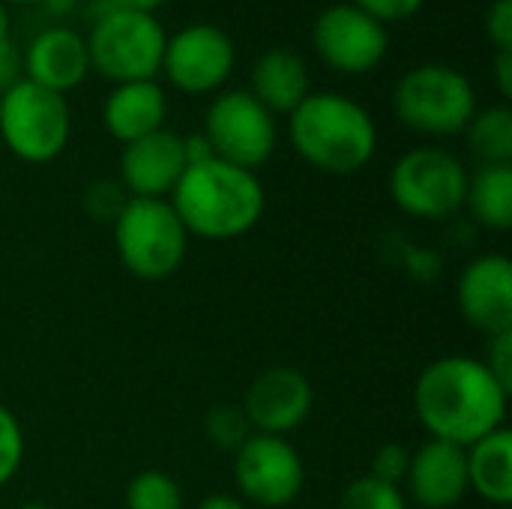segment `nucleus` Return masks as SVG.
Listing matches in <instances>:
<instances>
[{
  "label": "nucleus",
  "mask_w": 512,
  "mask_h": 509,
  "mask_svg": "<svg viewBox=\"0 0 512 509\" xmlns=\"http://www.w3.org/2000/svg\"><path fill=\"white\" fill-rule=\"evenodd\" d=\"M495 81L504 99L512 96V51H498L495 54Z\"/></svg>",
  "instance_id": "32"
},
{
  "label": "nucleus",
  "mask_w": 512,
  "mask_h": 509,
  "mask_svg": "<svg viewBox=\"0 0 512 509\" xmlns=\"http://www.w3.org/2000/svg\"><path fill=\"white\" fill-rule=\"evenodd\" d=\"M411 468V450H405L402 444H384L375 459H372V471L369 477L390 483V486H402Z\"/></svg>",
  "instance_id": "28"
},
{
  "label": "nucleus",
  "mask_w": 512,
  "mask_h": 509,
  "mask_svg": "<svg viewBox=\"0 0 512 509\" xmlns=\"http://www.w3.org/2000/svg\"><path fill=\"white\" fill-rule=\"evenodd\" d=\"M483 363H486V366H489V372L498 378V384L512 393V330L510 333H501V336H495V339H492V345H489V357H486Z\"/></svg>",
  "instance_id": "31"
},
{
  "label": "nucleus",
  "mask_w": 512,
  "mask_h": 509,
  "mask_svg": "<svg viewBox=\"0 0 512 509\" xmlns=\"http://www.w3.org/2000/svg\"><path fill=\"white\" fill-rule=\"evenodd\" d=\"M237 66L234 39L216 24H186L165 39L162 72L186 96L219 93Z\"/></svg>",
  "instance_id": "11"
},
{
  "label": "nucleus",
  "mask_w": 512,
  "mask_h": 509,
  "mask_svg": "<svg viewBox=\"0 0 512 509\" xmlns=\"http://www.w3.org/2000/svg\"><path fill=\"white\" fill-rule=\"evenodd\" d=\"M510 390L498 384L483 360L450 354L432 360L414 384L420 426L456 447H471L507 423Z\"/></svg>",
  "instance_id": "1"
},
{
  "label": "nucleus",
  "mask_w": 512,
  "mask_h": 509,
  "mask_svg": "<svg viewBox=\"0 0 512 509\" xmlns=\"http://www.w3.org/2000/svg\"><path fill=\"white\" fill-rule=\"evenodd\" d=\"M336 509H408V501L399 486H390L363 474L342 489Z\"/></svg>",
  "instance_id": "25"
},
{
  "label": "nucleus",
  "mask_w": 512,
  "mask_h": 509,
  "mask_svg": "<svg viewBox=\"0 0 512 509\" xmlns=\"http://www.w3.org/2000/svg\"><path fill=\"white\" fill-rule=\"evenodd\" d=\"M234 480L243 501L264 509H285L300 498L306 468L288 438L252 435L234 453Z\"/></svg>",
  "instance_id": "12"
},
{
  "label": "nucleus",
  "mask_w": 512,
  "mask_h": 509,
  "mask_svg": "<svg viewBox=\"0 0 512 509\" xmlns=\"http://www.w3.org/2000/svg\"><path fill=\"white\" fill-rule=\"evenodd\" d=\"M168 0H108V6H120V9H138V12H156L159 6H165Z\"/></svg>",
  "instance_id": "34"
},
{
  "label": "nucleus",
  "mask_w": 512,
  "mask_h": 509,
  "mask_svg": "<svg viewBox=\"0 0 512 509\" xmlns=\"http://www.w3.org/2000/svg\"><path fill=\"white\" fill-rule=\"evenodd\" d=\"M168 201L189 234L204 240H234L261 222L267 195L255 171L213 156L186 165Z\"/></svg>",
  "instance_id": "2"
},
{
  "label": "nucleus",
  "mask_w": 512,
  "mask_h": 509,
  "mask_svg": "<svg viewBox=\"0 0 512 509\" xmlns=\"http://www.w3.org/2000/svg\"><path fill=\"white\" fill-rule=\"evenodd\" d=\"M465 207L471 216L489 231L512 228V165H480L474 177H468Z\"/></svg>",
  "instance_id": "21"
},
{
  "label": "nucleus",
  "mask_w": 512,
  "mask_h": 509,
  "mask_svg": "<svg viewBox=\"0 0 512 509\" xmlns=\"http://www.w3.org/2000/svg\"><path fill=\"white\" fill-rule=\"evenodd\" d=\"M213 156L246 171H258L276 153V117L243 87L219 90L207 108L201 132Z\"/></svg>",
  "instance_id": "9"
},
{
  "label": "nucleus",
  "mask_w": 512,
  "mask_h": 509,
  "mask_svg": "<svg viewBox=\"0 0 512 509\" xmlns=\"http://www.w3.org/2000/svg\"><path fill=\"white\" fill-rule=\"evenodd\" d=\"M21 75L51 93L66 96L90 75L87 39L66 24L39 30L21 54Z\"/></svg>",
  "instance_id": "16"
},
{
  "label": "nucleus",
  "mask_w": 512,
  "mask_h": 509,
  "mask_svg": "<svg viewBox=\"0 0 512 509\" xmlns=\"http://www.w3.org/2000/svg\"><path fill=\"white\" fill-rule=\"evenodd\" d=\"M129 195L120 186V180H93L84 192V210L96 222H114L120 210L126 207Z\"/></svg>",
  "instance_id": "27"
},
{
  "label": "nucleus",
  "mask_w": 512,
  "mask_h": 509,
  "mask_svg": "<svg viewBox=\"0 0 512 509\" xmlns=\"http://www.w3.org/2000/svg\"><path fill=\"white\" fill-rule=\"evenodd\" d=\"M462 318L489 339L512 330V261L507 255L474 258L456 285Z\"/></svg>",
  "instance_id": "14"
},
{
  "label": "nucleus",
  "mask_w": 512,
  "mask_h": 509,
  "mask_svg": "<svg viewBox=\"0 0 512 509\" xmlns=\"http://www.w3.org/2000/svg\"><path fill=\"white\" fill-rule=\"evenodd\" d=\"M204 432H207V441L222 453H237L255 435L240 405L213 408L204 420Z\"/></svg>",
  "instance_id": "24"
},
{
  "label": "nucleus",
  "mask_w": 512,
  "mask_h": 509,
  "mask_svg": "<svg viewBox=\"0 0 512 509\" xmlns=\"http://www.w3.org/2000/svg\"><path fill=\"white\" fill-rule=\"evenodd\" d=\"M312 48L327 69L342 75H366L384 63L390 33L387 24L366 15L360 6L333 3L312 24Z\"/></svg>",
  "instance_id": "10"
},
{
  "label": "nucleus",
  "mask_w": 512,
  "mask_h": 509,
  "mask_svg": "<svg viewBox=\"0 0 512 509\" xmlns=\"http://www.w3.org/2000/svg\"><path fill=\"white\" fill-rule=\"evenodd\" d=\"M39 6H45V9H48L51 15H57V18H66V15L75 12L78 0H42Z\"/></svg>",
  "instance_id": "35"
},
{
  "label": "nucleus",
  "mask_w": 512,
  "mask_h": 509,
  "mask_svg": "<svg viewBox=\"0 0 512 509\" xmlns=\"http://www.w3.org/2000/svg\"><path fill=\"white\" fill-rule=\"evenodd\" d=\"M468 177L456 153L432 144L414 147L390 171V198L411 219L441 222L465 207Z\"/></svg>",
  "instance_id": "8"
},
{
  "label": "nucleus",
  "mask_w": 512,
  "mask_h": 509,
  "mask_svg": "<svg viewBox=\"0 0 512 509\" xmlns=\"http://www.w3.org/2000/svg\"><path fill=\"white\" fill-rule=\"evenodd\" d=\"M249 93L276 117L291 114L309 93L312 78L306 60L291 48H270L252 63Z\"/></svg>",
  "instance_id": "19"
},
{
  "label": "nucleus",
  "mask_w": 512,
  "mask_h": 509,
  "mask_svg": "<svg viewBox=\"0 0 512 509\" xmlns=\"http://www.w3.org/2000/svg\"><path fill=\"white\" fill-rule=\"evenodd\" d=\"M393 111L411 132L450 138L465 132L477 114V90L465 72L447 63H420L399 78Z\"/></svg>",
  "instance_id": "6"
},
{
  "label": "nucleus",
  "mask_w": 512,
  "mask_h": 509,
  "mask_svg": "<svg viewBox=\"0 0 512 509\" xmlns=\"http://www.w3.org/2000/svg\"><path fill=\"white\" fill-rule=\"evenodd\" d=\"M72 135L66 96L51 93L27 78L0 93V138L12 156L30 165L54 162Z\"/></svg>",
  "instance_id": "7"
},
{
  "label": "nucleus",
  "mask_w": 512,
  "mask_h": 509,
  "mask_svg": "<svg viewBox=\"0 0 512 509\" xmlns=\"http://www.w3.org/2000/svg\"><path fill=\"white\" fill-rule=\"evenodd\" d=\"M18 509H51V507H45V504H24V507H18Z\"/></svg>",
  "instance_id": "38"
},
{
  "label": "nucleus",
  "mask_w": 512,
  "mask_h": 509,
  "mask_svg": "<svg viewBox=\"0 0 512 509\" xmlns=\"http://www.w3.org/2000/svg\"><path fill=\"white\" fill-rule=\"evenodd\" d=\"M9 33H12V15H9V6L0 0V48L12 42V36H9Z\"/></svg>",
  "instance_id": "36"
},
{
  "label": "nucleus",
  "mask_w": 512,
  "mask_h": 509,
  "mask_svg": "<svg viewBox=\"0 0 512 509\" xmlns=\"http://www.w3.org/2000/svg\"><path fill=\"white\" fill-rule=\"evenodd\" d=\"M198 509H249L243 498H234V495H210L204 498Z\"/></svg>",
  "instance_id": "33"
},
{
  "label": "nucleus",
  "mask_w": 512,
  "mask_h": 509,
  "mask_svg": "<svg viewBox=\"0 0 512 509\" xmlns=\"http://www.w3.org/2000/svg\"><path fill=\"white\" fill-rule=\"evenodd\" d=\"M468 486L492 507L512 504V432L507 426L465 447Z\"/></svg>",
  "instance_id": "20"
},
{
  "label": "nucleus",
  "mask_w": 512,
  "mask_h": 509,
  "mask_svg": "<svg viewBox=\"0 0 512 509\" xmlns=\"http://www.w3.org/2000/svg\"><path fill=\"white\" fill-rule=\"evenodd\" d=\"M354 6H360L366 15L378 18L381 24H399L414 18L426 0H351Z\"/></svg>",
  "instance_id": "29"
},
{
  "label": "nucleus",
  "mask_w": 512,
  "mask_h": 509,
  "mask_svg": "<svg viewBox=\"0 0 512 509\" xmlns=\"http://www.w3.org/2000/svg\"><path fill=\"white\" fill-rule=\"evenodd\" d=\"M312 384L303 372L291 366H273L261 372L243 399V414L255 435H291L312 414Z\"/></svg>",
  "instance_id": "13"
},
{
  "label": "nucleus",
  "mask_w": 512,
  "mask_h": 509,
  "mask_svg": "<svg viewBox=\"0 0 512 509\" xmlns=\"http://www.w3.org/2000/svg\"><path fill=\"white\" fill-rule=\"evenodd\" d=\"M111 225L117 258L132 276L162 282L183 267L189 231L168 198H129Z\"/></svg>",
  "instance_id": "5"
},
{
  "label": "nucleus",
  "mask_w": 512,
  "mask_h": 509,
  "mask_svg": "<svg viewBox=\"0 0 512 509\" xmlns=\"http://www.w3.org/2000/svg\"><path fill=\"white\" fill-rule=\"evenodd\" d=\"M3 3H6V6H9V3H15V6H39L42 0H3Z\"/></svg>",
  "instance_id": "37"
},
{
  "label": "nucleus",
  "mask_w": 512,
  "mask_h": 509,
  "mask_svg": "<svg viewBox=\"0 0 512 509\" xmlns=\"http://www.w3.org/2000/svg\"><path fill=\"white\" fill-rule=\"evenodd\" d=\"M408 495L423 509H453L471 492L468 486V456L465 447L429 438L417 453H411V468L405 477Z\"/></svg>",
  "instance_id": "17"
},
{
  "label": "nucleus",
  "mask_w": 512,
  "mask_h": 509,
  "mask_svg": "<svg viewBox=\"0 0 512 509\" xmlns=\"http://www.w3.org/2000/svg\"><path fill=\"white\" fill-rule=\"evenodd\" d=\"M468 147L480 165H512V108L507 102L477 108L465 126Z\"/></svg>",
  "instance_id": "22"
},
{
  "label": "nucleus",
  "mask_w": 512,
  "mask_h": 509,
  "mask_svg": "<svg viewBox=\"0 0 512 509\" xmlns=\"http://www.w3.org/2000/svg\"><path fill=\"white\" fill-rule=\"evenodd\" d=\"M126 509H183V492L165 471H141L126 486Z\"/></svg>",
  "instance_id": "23"
},
{
  "label": "nucleus",
  "mask_w": 512,
  "mask_h": 509,
  "mask_svg": "<svg viewBox=\"0 0 512 509\" xmlns=\"http://www.w3.org/2000/svg\"><path fill=\"white\" fill-rule=\"evenodd\" d=\"M288 138L297 156L324 174H357L378 150L372 114L345 93H309L288 114Z\"/></svg>",
  "instance_id": "3"
},
{
  "label": "nucleus",
  "mask_w": 512,
  "mask_h": 509,
  "mask_svg": "<svg viewBox=\"0 0 512 509\" xmlns=\"http://www.w3.org/2000/svg\"><path fill=\"white\" fill-rule=\"evenodd\" d=\"M117 168V180L129 198H171L174 186L186 171L183 138L168 129H159L132 144H123Z\"/></svg>",
  "instance_id": "15"
},
{
  "label": "nucleus",
  "mask_w": 512,
  "mask_h": 509,
  "mask_svg": "<svg viewBox=\"0 0 512 509\" xmlns=\"http://www.w3.org/2000/svg\"><path fill=\"white\" fill-rule=\"evenodd\" d=\"M24 459V432L15 420V414L0 405V489L18 474Z\"/></svg>",
  "instance_id": "26"
},
{
  "label": "nucleus",
  "mask_w": 512,
  "mask_h": 509,
  "mask_svg": "<svg viewBox=\"0 0 512 509\" xmlns=\"http://www.w3.org/2000/svg\"><path fill=\"white\" fill-rule=\"evenodd\" d=\"M87 39L90 72H99L111 84L150 81L162 72L165 27L153 12L108 6L96 12Z\"/></svg>",
  "instance_id": "4"
},
{
  "label": "nucleus",
  "mask_w": 512,
  "mask_h": 509,
  "mask_svg": "<svg viewBox=\"0 0 512 509\" xmlns=\"http://www.w3.org/2000/svg\"><path fill=\"white\" fill-rule=\"evenodd\" d=\"M486 36L495 51H512V0H495L486 9Z\"/></svg>",
  "instance_id": "30"
},
{
  "label": "nucleus",
  "mask_w": 512,
  "mask_h": 509,
  "mask_svg": "<svg viewBox=\"0 0 512 509\" xmlns=\"http://www.w3.org/2000/svg\"><path fill=\"white\" fill-rule=\"evenodd\" d=\"M168 96L156 78L114 84L102 102V123L108 135L120 144H132L144 135L165 129Z\"/></svg>",
  "instance_id": "18"
}]
</instances>
